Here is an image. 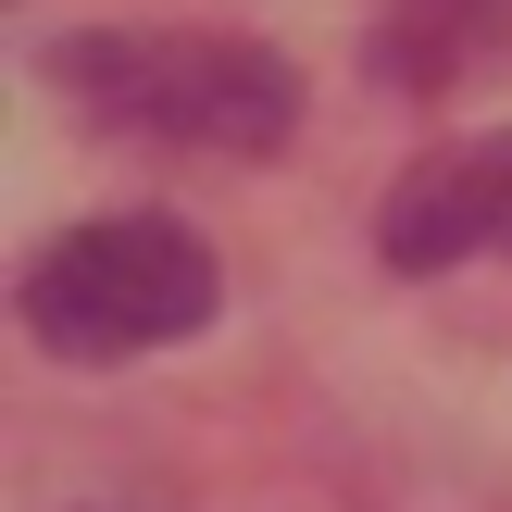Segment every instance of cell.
<instances>
[{
    "label": "cell",
    "instance_id": "obj_3",
    "mask_svg": "<svg viewBox=\"0 0 512 512\" xmlns=\"http://www.w3.org/2000/svg\"><path fill=\"white\" fill-rule=\"evenodd\" d=\"M375 250H388V275H438V263H475V250H512V125L463 138V150H425L388 188V213H375Z\"/></svg>",
    "mask_w": 512,
    "mask_h": 512
},
{
    "label": "cell",
    "instance_id": "obj_1",
    "mask_svg": "<svg viewBox=\"0 0 512 512\" xmlns=\"http://www.w3.org/2000/svg\"><path fill=\"white\" fill-rule=\"evenodd\" d=\"M50 88L150 150H275L300 125V75L225 25H88L50 50Z\"/></svg>",
    "mask_w": 512,
    "mask_h": 512
},
{
    "label": "cell",
    "instance_id": "obj_4",
    "mask_svg": "<svg viewBox=\"0 0 512 512\" xmlns=\"http://www.w3.org/2000/svg\"><path fill=\"white\" fill-rule=\"evenodd\" d=\"M363 63H375V88L450 100L488 63H512V0H388L375 38H363Z\"/></svg>",
    "mask_w": 512,
    "mask_h": 512
},
{
    "label": "cell",
    "instance_id": "obj_2",
    "mask_svg": "<svg viewBox=\"0 0 512 512\" xmlns=\"http://www.w3.org/2000/svg\"><path fill=\"white\" fill-rule=\"evenodd\" d=\"M13 300H25V338L63 363H138V350H175L213 325L225 275L175 213H88L25 263Z\"/></svg>",
    "mask_w": 512,
    "mask_h": 512
}]
</instances>
